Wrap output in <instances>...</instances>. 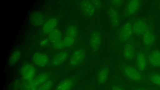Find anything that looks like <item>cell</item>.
Wrapping results in <instances>:
<instances>
[{
	"instance_id": "obj_1",
	"label": "cell",
	"mask_w": 160,
	"mask_h": 90,
	"mask_svg": "<svg viewBox=\"0 0 160 90\" xmlns=\"http://www.w3.org/2000/svg\"><path fill=\"white\" fill-rule=\"evenodd\" d=\"M123 72L128 79L136 82H144L146 80L142 74L138 70L130 66H126L123 68Z\"/></svg>"
},
{
	"instance_id": "obj_2",
	"label": "cell",
	"mask_w": 160,
	"mask_h": 90,
	"mask_svg": "<svg viewBox=\"0 0 160 90\" xmlns=\"http://www.w3.org/2000/svg\"><path fill=\"white\" fill-rule=\"evenodd\" d=\"M20 73L22 77L26 80L31 81L36 74L34 67L30 64H25L21 68Z\"/></svg>"
},
{
	"instance_id": "obj_3",
	"label": "cell",
	"mask_w": 160,
	"mask_h": 90,
	"mask_svg": "<svg viewBox=\"0 0 160 90\" xmlns=\"http://www.w3.org/2000/svg\"><path fill=\"white\" fill-rule=\"evenodd\" d=\"M85 56V52L82 49L75 51L72 54L70 59L69 63L72 66H76L80 63Z\"/></svg>"
},
{
	"instance_id": "obj_4",
	"label": "cell",
	"mask_w": 160,
	"mask_h": 90,
	"mask_svg": "<svg viewBox=\"0 0 160 90\" xmlns=\"http://www.w3.org/2000/svg\"><path fill=\"white\" fill-rule=\"evenodd\" d=\"M32 61L37 66L43 67L46 65L49 62V57L46 54L41 52L35 53L32 58Z\"/></svg>"
},
{
	"instance_id": "obj_5",
	"label": "cell",
	"mask_w": 160,
	"mask_h": 90,
	"mask_svg": "<svg viewBox=\"0 0 160 90\" xmlns=\"http://www.w3.org/2000/svg\"><path fill=\"white\" fill-rule=\"evenodd\" d=\"M133 32L132 26L129 22H127L122 27L120 33V37L123 41H126L131 37Z\"/></svg>"
},
{
	"instance_id": "obj_6",
	"label": "cell",
	"mask_w": 160,
	"mask_h": 90,
	"mask_svg": "<svg viewBox=\"0 0 160 90\" xmlns=\"http://www.w3.org/2000/svg\"><path fill=\"white\" fill-rule=\"evenodd\" d=\"M101 42V36L100 33L95 31L92 34L90 40V45L92 49L97 50L99 48Z\"/></svg>"
},
{
	"instance_id": "obj_7",
	"label": "cell",
	"mask_w": 160,
	"mask_h": 90,
	"mask_svg": "<svg viewBox=\"0 0 160 90\" xmlns=\"http://www.w3.org/2000/svg\"><path fill=\"white\" fill-rule=\"evenodd\" d=\"M58 22V20L55 18H52L48 20L43 25L42 31L45 34H49L55 29Z\"/></svg>"
},
{
	"instance_id": "obj_8",
	"label": "cell",
	"mask_w": 160,
	"mask_h": 90,
	"mask_svg": "<svg viewBox=\"0 0 160 90\" xmlns=\"http://www.w3.org/2000/svg\"><path fill=\"white\" fill-rule=\"evenodd\" d=\"M80 7L83 12L89 16H93L95 12V8L91 2L87 0L81 1Z\"/></svg>"
},
{
	"instance_id": "obj_9",
	"label": "cell",
	"mask_w": 160,
	"mask_h": 90,
	"mask_svg": "<svg viewBox=\"0 0 160 90\" xmlns=\"http://www.w3.org/2000/svg\"><path fill=\"white\" fill-rule=\"evenodd\" d=\"M133 32L137 35L143 34L147 30V26L142 21L138 20L132 26Z\"/></svg>"
},
{
	"instance_id": "obj_10",
	"label": "cell",
	"mask_w": 160,
	"mask_h": 90,
	"mask_svg": "<svg viewBox=\"0 0 160 90\" xmlns=\"http://www.w3.org/2000/svg\"><path fill=\"white\" fill-rule=\"evenodd\" d=\"M49 78V74L47 72H43L37 76L30 84L31 88L42 85L47 81Z\"/></svg>"
},
{
	"instance_id": "obj_11",
	"label": "cell",
	"mask_w": 160,
	"mask_h": 90,
	"mask_svg": "<svg viewBox=\"0 0 160 90\" xmlns=\"http://www.w3.org/2000/svg\"><path fill=\"white\" fill-rule=\"evenodd\" d=\"M68 56V53L66 51L58 53L52 59L51 61L52 65L55 66L60 65L66 60Z\"/></svg>"
},
{
	"instance_id": "obj_12",
	"label": "cell",
	"mask_w": 160,
	"mask_h": 90,
	"mask_svg": "<svg viewBox=\"0 0 160 90\" xmlns=\"http://www.w3.org/2000/svg\"><path fill=\"white\" fill-rule=\"evenodd\" d=\"M148 60L151 65L160 67V52L155 50L152 52L148 56Z\"/></svg>"
},
{
	"instance_id": "obj_13",
	"label": "cell",
	"mask_w": 160,
	"mask_h": 90,
	"mask_svg": "<svg viewBox=\"0 0 160 90\" xmlns=\"http://www.w3.org/2000/svg\"><path fill=\"white\" fill-rule=\"evenodd\" d=\"M30 19L32 23L36 26H41L44 22V17L42 14L38 12L32 13L31 15Z\"/></svg>"
},
{
	"instance_id": "obj_14",
	"label": "cell",
	"mask_w": 160,
	"mask_h": 90,
	"mask_svg": "<svg viewBox=\"0 0 160 90\" xmlns=\"http://www.w3.org/2000/svg\"><path fill=\"white\" fill-rule=\"evenodd\" d=\"M73 82V80L71 78L66 79L58 85L56 90H70Z\"/></svg>"
},
{
	"instance_id": "obj_15",
	"label": "cell",
	"mask_w": 160,
	"mask_h": 90,
	"mask_svg": "<svg viewBox=\"0 0 160 90\" xmlns=\"http://www.w3.org/2000/svg\"><path fill=\"white\" fill-rule=\"evenodd\" d=\"M136 63L137 67L140 70L143 71L144 70L146 66L147 61L146 57L143 53L140 52L137 55Z\"/></svg>"
},
{
	"instance_id": "obj_16",
	"label": "cell",
	"mask_w": 160,
	"mask_h": 90,
	"mask_svg": "<svg viewBox=\"0 0 160 90\" xmlns=\"http://www.w3.org/2000/svg\"><path fill=\"white\" fill-rule=\"evenodd\" d=\"M109 74V69L107 67L102 68L99 72L97 76V80L100 84L105 82L107 79Z\"/></svg>"
},
{
	"instance_id": "obj_17",
	"label": "cell",
	"mask_w": 160,
	"mask_h": 90,
	"mask_svg": "<svg viewBox=\"0 0 160 90\" xmlns=\"http://www.w3.org/2000/svg\"><path fill=\"white\" fill-rule=\"evenodd\" d=\"M140 5V1L138 0H133L130 1L128 3L127 11L129 14L134 13L138 9Z\"/></svg>"
},
{
	"instance_id": "obj_18",
	"label": "cell",
	"mask_w": 160,
	"mask_h": 90,
	"mask_svg": "<svg viewBox=\"0 0 160 90\" xmlns=\"http://www.w3.org/2000/svg\"><path fill=\"white\" fill-rule=\"evenodd\" d=\"M123 53L126 59H132L134 55V49L132 45L130 43L127 44L124 48Z\"/></svg>"
},
{
	"instance_id": "obj_19",
	"label": "cell",
	"mask_w": 160,
	"mask_h": 90,
	"mask_svg": "<svg viewBox=\"0 0 160 90\" xmlns=\"http://www.w3.org/2000/svg\"><path fill=\"white\" fill-rule=\"evenodd\" d=\"M155 37L153 33L150 31H147L143 36V41L144 43L147 46H150L154 42Z\"/></svg>"
},
{
	"instance_id": "obj_20",
	"label": "cell",
	"mask_w": 160,
	"mask_h": 90,
	"mask_svg": "<svg viewBox=\"0 0 160 90\" xmlns=\"http://www.w3.org/2000/svg\"><path fill=\"white\" fill-rule=\"evenodd\" d=\"M61 37L62 33L61 31L56 28L50 32L48 35L49 40L53 43L60 40Z\"/></svg>"
},
{
	"instance_id": "obj_21",
	"label": "cell",
	"mask_w": 160,
	"mask_h": 90,
	"mask_svg": "<svg viewBox=\"0 0 160 90\" xmlns=\"http://www.w3.org/2000/svg\"><path fill=\"white\" fill-rule=\"evenodd\" d=\"M108 15L112 25L117 26L119 24V20L118 13L114 9L110 8L108 11Z\"/></svg>"
},
{
	"instance_id": "obj_22",
	"label": "cell",
	"mask_w": 160,
	"mask_h": 90,
	"mask_svg": "<svg viewBox=\"0 0 160 90\" xmlns=\"http://www.w3.org/2000/svg\"><path fill=\"white\" fill-rule=\"evenodd\" d=\"M21 55V52L19 50L14 51L11 54L8 61L10 65L15 64L19 60Z\"/></svg>"
},
{
	"instance_id": "obj_23",
	"label": "cell",
	"mask_w": 160,
	"mask_h": 90,
	"mask_svg": "<svg viewBox=\"0 0 160 90\" xmlns=\"http://www.w3.org/2000/svg\"><path fill=\"white\" fill-rule=\"evenodd\" d=\"M148 78L152 84L160 87V74H151L148 76Z\"/></svg>"
},
{
	"instance_id": "obj_24",
	"label": "cell",
	"mask_w": 160,
	"mask_h": 90,
	"mask_svg": "<svg viewBox=\"0 0 160 90\" xmlns=\"http://www.w3.org/2000/svg\"><path fill=\"white\" fill-rule=\"evenodd\" d=\"M77 34V30L74 26H70L67 28L66 35L76 38Z\"/></svg>"
},
{
	"instance_id": "obj_25",
	"label": "cell",
	"mask_w": 160,
	"mask_h": 90,
	"mask_svg": "<svg viewBox=\"0 0 160 90\" xmlns=\"http://www.w3.org/2000/svg\"><path fill=\"white\" fill-rule=\"evenodd\" d=\"M75 38L66 35L63 40L65 47H69L74 43Z\"/></svg>"
},
{
	"instance_id": "obj_26",
	"label": "cell",
	"mask_w": 160,
	"mask_h": 90,
	"mask_svg": "<svg viewBox=\"0 0 160 90\" xmlns=\"http://www.w3.org/2000/svg\"><path fill=\"white\" fill-rule=\"evenodd\" d=\"M53 83L51 80H48L42 84L38 90H50L52 87Z\"/></svg>"
},
{
	"instance_id": "obj_27",
	"label": "cell",
	"mask_w": 160,
	"mask_h": 90,
	"mask_svg": "<svg viewBox=\"0 0 160 90\" xmlns=\"http://www.w3.org/2000/svg\"><path fill=\"white\" fill-rule=\"evenodd\" d=\"M53 48L56 49H61L65 47L63 40H61L53 43Z\"/></svg>"
},
{
	"instance_id": "obj_28",
	"label": "cell",
	"mask_w": 160,
	"mask_h": 90,
	"mask_svg": "<svg viewBox=\"0 0 160 90\" xmlns=\"http://www.w3.org/2000/svg\"><path fill=\"white\" fill-rule=\"evenodd\" d=\"M91 2L95 8H99L101 6V2L99 1L93 0Z\"/></svg>"
},
{
	"instance_id": "obj_29",
	"label": "cell",
	"mask_w": 160,
	"mask_h": 90,
	"mask_svg": "<svg viewBox=\"0 0 160 90\" xmlns=\"http://www.w3.org/2000/svg\"><path fill=\"white\" fill-rule=\"evenodd\" d=\"M112 90H124L121 87L117 85H113L112 88Z\"/></svg>"
},
{
	"instance_id": "obj_30",
	"label": "cell",
	"mask_w": 160,
	"mask_h": 90,
	"mask_svg": "<svg viewBox=\"0 0 160 90\" xmlns=\"http://www.w3.org/2000/svg\"><path fill=\"white\" fill-rule=\"evenodd\" d=\"M48 41L47 39H44L41 41L40 44L41 46H43L46 45L48 43Z\"/></svg>"
},
{
	"instance_id": "obj_31",
	"label": "cell",
	"mask_w": 160,
	"mask_h": 90,
	"mask_svg": "<svg viewBox=\"0 0 160 90\" xmlns=\"http://www.w3.org/2000/svg\"><path fill=\"white\" fill-rule=\"evenodd\" d=\"M112 3L115 5H119L122 2V1L120 0H114L112 1Z\"/></svg>"
},
{
	"instance_id": "obj_32",
	"label": "cell",
	"mask_w": 160,
	"mask_h": 90,
	"mask_svg": "<svg viewBox=\"0 0 160 90\" xmlns=\"http://www.w3.org/2000/svg\"><path fill=\"white\" fill-rule=\"evenodd\" d=\"M132 90H144L140 88H133Z\"/></svg>"
},
{
	"instance_id": "obj_33",
	"label": "cell",
	"mask_w": 160,
	"mask_h": 90,
	"mask_svg": "<svg viewBox=\"0 0 160 90\" xmlns=\"http://www.w3.org/2000/svg\"><path fill=\"white\" fill-rule=\"evenodd\" d=\"M30 90H37L35 88V87H33V88H31V89Z\"/></svg>"
},
{
	"instance_id": "obj_34",
	"label": "cell",
	"mask_w": 160,
	"mask_h": 90,
	"mask_svg": "<svg viewBox=\"0 0 160 90\" xmlns=\"http://www.w3.org/2000/svg\"><path fill=\"white\" fill-rule=\"evenodd\" d=\"M159 3H160V2H159Z\"/></svg>"
}]
</instances>
